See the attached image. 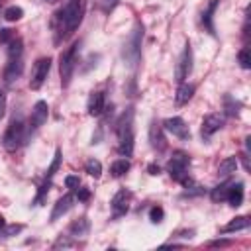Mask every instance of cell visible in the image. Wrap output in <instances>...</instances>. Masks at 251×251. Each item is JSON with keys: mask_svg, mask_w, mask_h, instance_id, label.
Wrapping results in <instances>:
<instances>
[{"mask_svg": "<svg viewBox=\"0 0 251 251\" xmlns=\"http://www.w3.org/2000/svg\"><path fill=\"white\" fill-rule=\"evenodd\" d=\"M47 2H57V0H47Z\"/></svg>", "mask_w": 251, "mask_h": 251, "instance_id": "obj_41", "label": "cell"}, {"mask_svg": "<svg viewBox=\"0 0 251 251\" xmlns=\"http://www.w3.org/2000/svg\"><path fill=\"white\" fill-rule=\"evenodd\" d=\"M84 12H86V0H67V4L53 18L55 43L65 41L80 25Z\"/></svg>", "mask_w": 251, "mask_h": 251, "instance_id": "obj_1", "label": "cell"}, {"mask_svg": "<svg viewBox=\"0 0 251 251\" xmlns=\"http://www.w3.org/2000/svg\"><path fill=\"white\" fill-rule=\"evenodd\" d=\"M141 37H143V27L141 24H137L131 31V35L127 37L126 45H124V59L129 67H135L141 55Z\"/></svg>", "mask_w": 251, "mask_h": 251, "instance_id": "obj_5", "label": "cell"}, {"mask_svg": "<svg viewBox=\"0 0 251 251\" xmlns=\"http://www.w3.org/2000/svg\"><path fill=\"white\" fill-rule=\"evenodd\" d=\"M49 71H51V59H49V57H41V59H37L35 65H33V73H31V80H29V88L39 90V88L43 86V82H45Z\"/></svg>", "mask_w": 251, "mask_h": 251, "instance_id": "obj_7", "label": "cell"}, {"mask_svg": "<svg viewBox=\"0 0 251 251\" xmlns=\"http://www.w3.org/2000/svg\"><path fill=\"white\" fill-rule=\"evenodd\" d=\"M129 200H131V192L126 190V188H122V190H118V192L114 194V198H112L110 204H112V212H114L116 218L127 212V208H129Z\"/></svg>", "mask_w": 251, "mask_h": 251, "instance_id": "obj_12", "label": "cell"}, {"mask_svg": "<svg viewBox=\"0 0 251 251\" xmlns=\"http://www.w3.org/2000/svg\"><path fill=\"white\" fill-rule=\"evenodd\" d=\"M24 131H25L24 120H22V118H14V120L10 122V126H8L4 137H2V145H4V149H8V151H16V149L22 145V141H24Z\"/></svg>", "mask_w": 251, "mask_h": 251, "instance_id": "obj_6", "label": "cell"}, {"mask_svg": "<svg viewBox=\"0 0 251 251\" xmlns=\"http://www.w3.org/2000/svg\"><path fill=\"white\" fill-rule=\"evenodd\" d=\"M235 169H237V159H235V157H226V159L220 163V167H218V175H220L222 178H227L231 173H235Z\"/></svg>", "mask_w": 251, "mask_h": 251, "instance_id": "obj_20", "label": "cell"}, {"mask_svg": "<svg viewBox=\"0 0 251 251\" xmlns=\"http://www.w3.org/2000/svg\"><path fill=\"white\" fill-rule=\"evenodd\" d=\"M226 200L229 202V206L237 208L243 204V184L241 182H235V184H229L227 186V196Z\"/></svg>", "mask_w": 251, "mask_h": 251, "instance_id": "obj_16", "label": "cell"}, {"mask_svg": "<svg viewBox=\"0 0 251 251\" xmlns=\"http://www.w3.org/2000/svg\"><path fill=\"white\" fill-rule=\"evenodd\" d=\"M76 198H78V200H82V202H86V200L90 198V190H88L86 186H80V188L76 190Z\"/></svg>", "mask_w": 251, "mask_h": 251, "instance_id": "obj_35", "label": "cell"}, {"mask_svg": "<svg viewBox=\"0 0 251 251\" xmlns=\"http://www.w3.org/2000/svg\"><path fill=\"white\" fill-rule=\"evenodd\" d=\"M22 16H24V10L20 6H10V8L4 10V20L6 22H18V20H22Z\"/></svg>", "mask_w": 251, "mask_h": 251, "instance_id": "obj_24", "label": "cell"}, {"mask_svg": "<svg viewBox=\"0 0 251 251\" xmlns=\"http://www.w3.org/2000/svg\"><path fill=\"white\" fill-rule=\"evenodd\" d=\"M90 116H100L104 110V92H92L88 98V106H86Z\"/></svg>", "mask_w": 251, "mask_h": 251, "instance_id": "obj_17", "label": "cell"}, {"mask_svg": "<svg viewBox=\"0 0 251 251\" xmlns=\"http://www.w3.org/2000/svg\"><path fill=\"white\" fill-rule=\"evenodd\" d=\"M188 165H190V159H188V155L184 153V151H175L173 153V157L169 159V163H167V171H169V175L175 178V180H178L182 186H190L192 184V180H190V176H188Z\"/></svg>", "mask_w": 251, "mask_h": 251, "instance_id": "obj_3", "label": "cell"}, {"mask_svg": "<svg viewBox=\"0 0 251 251\" xmlns=\"http://www.w3.org/2000/svg\"><path fill=\"white\" fill-rule=\"evenodd\" d=\"M4 114H6V94L0 90V120L4 118Z\"/></svg>", "mask_w": 251, "mask_h": 251, "instance_id": "obj_36", "label": "cell"}, {"mask_svg": "<svg viewBox=\"0 0 251 251\" xmlns=\"http://www.w3.org/2000/svg\"><path fill=\"white\" fill-rule=\"evenodd\" d=\"M245 227H249V216H237L229 224H226L222 231L229 233V231H239V229H245Z\"/></svg>", "mask_w": 251, "mask_h": 251, "instance_id": "obj_21", "label": "cell"}, {"mask_svg": "<svg viewBox=\"0 0 251 251\" xmlns=\"http://www.w3.org/2000/svg\"><path fill=\"white\" fill-rule=\"evenodd\" d=\"M222 126H224V118H222L220 114H208V116L202 120V129H200V133H202L204 139H210Z\"/></svg>", "mask_w": 251, "mask_h": 251, "instance_id": "obj_13", "label": "cell"}, {"mask_svg": "<svg viewBox=\"0 0 251 251\" xmlns=\"http://www.w3.org/2000/svg\"><path fill=\"white\" fill-rule=\"evenodd\" d=\"M59 165H61V149H57L55 151V157H53V163L49 165V169H47V178H51L55 173H57V169H59Z\"/></svg>", "mask_w": 251, "mask_h": 251, "instance_id": "obj_30", "label": "cell"}, {"mask_svg": "<svg viewBox=\"0 0 251 251\" xmlns=\"http://www.w3.org/2000/svg\"><path fill=\"white\" fill-rule=\"evenodd\" d=\"M163 127H165L167 131H171V133H173L175 137H178V139H188V137H190V129H188L186 122H184L182 118H178V116L167 118V120L163 122Z\"/></svg>", "mask_w": 251, "mask_h": 251, "instance_id": "obj_9", "label": "cell"}, {"mask_svg": "<svg viewBox=\"0 0 251 251\" xmlns=\"http://www.w3.org/2000/svg\"><path fill=\"white\" fill-rule=\"evenodd\" d=\"M47 116H49V106L45 100H37L33 104V110H31V118H29V124H31V129H39L45 122H47Z\"/></svg>", "mask_w": 251, "mask_h": 251, "instance_id": "obj_11", "label": "cell"}, {"mask_svg": "<svg viewBox=\"0 0 251 251\" xmlns=\"http://www.w3.org/2000/svg\"><path fill=\"white\" fill-rule=\"evenodd\" d=\"M192 94H194V86L192 84H186V82H180V86L176 90V96H175V102L178 106H182V104H186L192 98Z\"/></svg>", "mask_w": 251, "mask_h": 251, "instance_id": "obj_18", "label": "cell"}, {"mask_svg": "<svg viewBox=\"0 0 251 251\" xmlns=\"http://www.w3.org/2000/svg\"><path fill=\"white\" fill-rule=\"evenodd\" d=\"M76 51H78V41H75L71 47H67L61 57H59V73H61V84L69 86L75 67H76Z\"/></svg>", "mask_w": 251, "mask_h": 251, "instance_id": "obj_4", "label": "cell"}, {"mask_svg": "<svg viewBox=\"0 0 251 251\" xmlns=\"http://www.w3.org/2000/svg\"><path fill=\"white\" fill-rule=\"evenodd\" d=\"M24 73V61L22 57H8V65L4 69V82L14 84Z\"/></svg>", "mask_w": 251, "mask_h": 251, "instance_id": "obj_10", "label": "cell"}, {"mask_svg": "<svg viewBox=\"0 0 251 251\" xmlns=\"http://www.w3.org/2000/svg\"><path fill=\"white\" fill-rule=\"evenodd\" d=\"M71 206H73V196H71V194L61 196V198L55 202V208H53V212H51V222H55V220H59L61 216H65V214L71 210Z\"/></svg>", "mask_w": 251, "mask_h": 251, "instance_id": "obj_15", "label": "cell"}, {"mask_svg": "<svg viewBox=\"0 0 251 251\" xmlns=\"http://www.w3.org/2000/svg\"><path fill=\"white\" fill-rule=\"evenodd\" d=\"M227 182L226 184H220V186H216V188H212V192H210V198L214 200V202H222V200H226V196H227Z\"/></svg>", "mask_w": 251, "mask_h": 251, "instance_id": "obj_26", "label": "cell"}, {"mask_svg": "<svg viewBox=\"0 0 251 251\" xmlns=\"http://www.w3.org/2000/svg\"><path fill=\"white\" fill-rule=\"evenodd\" d=\"M47 192H49V180H47L45 184H41V186H39V192H37V198H35V204H41Z\"/></svg>", "mask_w": 251, "mask_h": 251, "instance_id": "obj_32", "label": "cell"}, {"mask_svg": "<svg viewBox=\"0 0 251 251\" xmlns=\"http://www.w3.org/2000/svg\"><path fill=\"white\" fill-rule=\"evenodd\" d=\"M86 233H88V220L86 218L75 220L69 226V235H73V237H84Z\"/></svg>", "mask_w": 251, "mask_h": 251, "instance_id": "obj_19", "label": "cell"}, {"mask_svg": "<svg viewBox=\"0 0 251 251\" xmlns=\"http://www.w3.org/2000/svg\"><path fill=\"white\" fill-rule=\"evenodd\" d=\"M2 227H4V218L0 216V229H2Z\"/></svg>", "mask_w": 251, "mask_h": 251, "instance_id": "obj_40", "label": "cell"}, {"mask_svg": "<svg viewBox=\"0 0 251 251\" xmlns=\"http://www.w3.org/2000/svg\"><path fill=\"white\" fill-rule=\"evenodd\" d=\"M84 169H86V173H88L90 176H94V178H98V176L102 175V165H100L98 159H90V161H86Z\"/></svg>", "mask_w": 251, "mask_h": 251, "instance_id": "obj_25", "label": "cell"}, {"mask_svg": "<svg viewBox=\"0 0 251 251\" xmlns=\"http://www.w3.org/2000/svg\"><path fill=\"white\" fill-rule=\"evenodd\" d=\"M22 229H24V226H22V224L8 226V227H6V231H4V237H10V235H14V233H20Z\"/></svg>", "mask_w": 251, "mask_h": 251, "instance_id": "obj_33", "label": "cell"}, {"mask_svg": "<svg viewBox=\"0 0 251 251\" xmlns=\"http://www.w3.org/2000/svg\"><path fill=\"white\" fill-rule=\"evenodd\" d=\"M220 4V0H212L210 2V6H208V10L202 14V24L206 25V29L214 35V24H212V14H214V10H216V6Z\"/></svg>", "mask_w": 251, "mask_h": 251, "instance_id": "obj_23", "label": "cell"}, {"mask_svg": "<svg viewBox=\"0 0 251 251\" xmlns=\"http://www.w3.org/2000/svg\"><path fill=\"white\" fill-rule=\"evenodd\" d=\"M149 141H151V147L157 149V151H163L167 147V141H165V135H163V126L155 120L149 126Z\"/></svg>", "mask_w": 251, "mask_h": 251, "instance_id": "obj_14", "label": "cell"}, {"mask_svg": "<svg viewBox=\"0 0 251 251\" xmlns=\"http://www.w3.org/2000/svg\"><path fill=\"white\" fill-rule=\"evenodd\" d=\"M118 153L124 157H131L133 153V112L127 110L118 122Z\"/></svg>", "mask_w": 251, "mask_h": 251, "instance_id": "obj_2", "label": "cell"}, {"mask_svg": "<svg viewBox=\"0 0 251 251\" xmlns=\"http://www.w3.org/2000/svg\"><path fill=\"white\" fill-rule=\"evenodd\" d=\"M65 184H67V188H78V186H80V178L75 176V175H69V176L65 178Z\"/></svg>", "mask_w": 251, "mask_h": 251, "instance_id": "obj_31", "label": "cell"}, {"mask_svg": "<svg viewBox=\"0 0 251 251\" xmlns=\"http://www.w3.org/2000/svg\"><path fill=\"white\" fill-rule=\"evenodd\" d=\"M163 218H165V212H163L161 206H153V208L149 210V220H151L153 224H161Z\"/></svg>", "mask_w": 251, "mask_h": 251, "instance_id": "obj_28", "label": "cell"}, {"mask_svg": "<svg viewBox=\"0 0 251 251\" xmlns=\"http://www.w3.org/2000/svg\"><path fill=\"white\" fill-rule=\"evenodd\" d=\"M127 171H129V161H127V157L114 161L112 167H110V173H112V176H116V178H118V176H124Z\"/></svg>", "mask_w": 251, "mask_h": 251, "instance_id": "obj_22", "label": "cell"}, {"mask_svg": "<svg viewBox=\"0 0 251 251\" xmlns=\"http://www.w3.org/2000/svg\"><path fill=\"white\" fill-rule=\"evenodd\" d=\"M237 59H239V65H241V69H249V67H251V53H249V49H247V47L239 51Z\"/></svg>", "mask_w": 251, "mask_h": 251, "instance_id": "obj_29", "label": "cell"}, {"mask_svg": "<svg viewBox=\"0 0 251 251\" xmlns=\"http://www.w3.org/2000/svg\"><path fill=\"white\" fill-rule=\"evenodd\" d=\"M190 71H192V47H190V43H186L184 51L178 59V65H176V75H175L176 82H184V78L190 75Z\"/></svg>", "mask_w": 251, "mask_h": 251, "instance_id": "obj_8", "label": "cell"}, {"mask_svg": "<svg viewBox=\"0 0 251 251\" xmlns=\"http://www.w3.org/2000/svg\"><path fill=\"white\" fill-rule=\"evenodd\" d=\"M118 2H120V0H106V6H104V10H106V12L114 10V6H116Z\"/></svg>", "mask_w": 251, "mask_h": 251, "instance_id": "obj_38", "label": "cell"}, {"mask_svg": "<svg viewBox=\"0 0 251 251\" xmlns=\"http://www.w3.org/2000/svg\"><path fill=\"white\" fill-rule=\"evenodd\" d=\"M147 171H149V175H153V176H157V175L161 173L159 165H149V167H147Z\"/></svg>", "mask_w": 251, "mask_h": 251, "instance_id": "obj_37", "label": "cell"}, {"mask_svg": "<svg viewBox=\"0 0 251 251\" xmlns=\"http://www.w3.org/2000/svg\"><path fill=\"white\" fill-rule=\"evenodd\" d=\"M14 39V33H12V29H0V43H10Z\"/></svg>", "mask_w": 251, "mask_h": 251, "instance_id": "obj_34", "label": "cell"}, {"mask_svg": "<svg viewBox=\"0 0 251 251\" xmlns=\"http://www.w3.org/2000/svg\"><path fill=\"white\" fill-rule=\"evenodd\" d=\"M24 53V43L22 39H12L10 47H8V57H22Z\"/></svg>", "mask_w": 251, "mask_h": 251, "instance_id": "obj_27", "label": "cell"}, {"mask_svg": "<svg viewBox=\"0 0 251 251\" xmlns=\"http://www.w3.org/2000/svg\"><path fill=\"white\" fill-rule=\"evenodd\" d=\"M229 241H226V239H218V241H212L210 243V247H224V245H227Z\"/></svg>", "mask_w": 251, "mask_h": 251, "instance_id": "obj_39", "label": "cell"}]
</instances>
